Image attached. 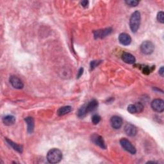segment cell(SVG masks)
I'll list each match as a JSON object with an SVG mask.
<instances>
[{
    "label": "cell",
    "instance_id": "1",
    "mask_svg": "<svg viewBox=\"0 0 164 164\" xmlns=\"http://www.w3.org/2000/svg\"><path fill=\"white\" fill-rule=\"evenodd\" d=\"M62 159V153L58 149L53 148L50 149L47 154V160L50 163H59Z\"/></svg>",
    "mask_w": 164,
    "mask_h": 164
},
{
    "label": "cell",
    "instance_id": "2",
    "mask_svg": "<svg viewBox=\"0 0 164 164\" xmlns=\"http://www.w3.org/2000/svg\"><path fill=\"white\" fill-rule=\"evenodd\" d=\"M141 15L138 11L133 12L130 19V27L133 33H136L141 25Z\"/></svg>",
    "mask_w": 164,
    "mask_h": 164
},
{
    "label": "cell",
    "instance_id": "3",
    "mask_svg": "<svg viewBox=\"0 0 164 164\" xmlns=\"http://www.w3.org/2000/svg\"><path fill=\"white\" fill-rule=\"evenodd\" d=\"M155 50V46L153 44V42L151 41H144L141 45V51L142 53L146 55H149V54L153 53Z\"/></svg>",
    "mask_w": 164,
    "mask_h": 164
},
{
    "label": "cell",
    "instance_id": "4",
    "mask_svg": "<svg viewBox=\"0 0 164 164\" xmlns=\"http://www.w3.org/2000/svg\"><path fill=\"white\" fill-rule=\"evenodd\" d=\"M120 144L126 151L129 152L132 155H135L137 153V150L133 146V144L130 142V141L126 138H122L120 140Z\"/></svg>",
    "mask_w": 164,
    "mask_h": 164
},
{
    "label": "cell",
    "instance_id": "5",
    "mask_svg": "<svg viewBox=\"0 0 164 164\" xmlns=\"http://www.w3.org/2000/svg\"><path fill=\"white\" fill-rule=\"evenodd\" d=\"M151 108L157 112H163L164 110V102L161 99H155L151 103Z\"/></svg>",
    "mask_w": 164,
    "mask_h": 164
},
{
    "label": "cell",
    "instance_id": "6",
    "mask_svg": "<svg viewBox=\"0 0 164 164\" xmlns=\"http://www.w3.org/2000/svg\"><path fill=\"white\" fill-rule=\"evenodd\" d=\"M91 141H92V142H94L96 145H98L99 148H101V149H105L106 148V144L105 142L104 139L103 138L98 135V134H93L91 137Z\"/></svg>",
    "mask_w": 164,
    "mask_h": 164
},
{
    "label": "cell",
    "instance_id": "7",
    "mask_svg": "<svg viewBox=\"0 0 164 164\" xmlns=\"http://www.w3.org/2000/svg\"><path fill=\"white\" fill-rule=\"evenodd\" d=\"M9 82L12 86L17 89H22L24 87V83L18 77L14 75L10 76L9 78Z\"/></svg>",
    "mask_w": 164,
    "mask_h": 164
},
{
    "label": "cell",
    "instance_id": "8",
    "mask_svg": "<svg viewBox=\"0 0 164 164\" xmlns=\"http://www.w3.org/2000/svg\"><path fill=\"white\" fill-rule=\"evenodd\" d=\"M112 32V29L111 28H105L103 30H96L94 32V37L95 39H103L108 35H110Z\"/></svg>",
    "mask_w": 164,
    "mask_h": 164
},
{
    "label": "cell",
    "instance_id": "9",
    "mask_svg": "<svg viewBox=\"0 0 164 164\" xmlns=\"http://www.w3.org/2000/svg\"><path fill=\"white\" fill-rule=\"evenodd\" d=\"M123 119L119 116H117V115H115V116L112 117L110 119L111 126L115 130L120 129L123 125Z\"/></svg>",
    "mask_w": 164,
    "mask_h": 164
},
{
    "label": "cell",
    "instance_id": "10",
    "mask_svg": "<svg viewBox=\"0 0 164 164\" xmlns=\"http://www.w3.org/2000/svg\"><path fill=\"white\" fill-rule=\"evenodd\" d=\"M124 131L127 135L130 137H134L137 133V127L130 123H127L124 126Z\"/></svg>",
    "mask_w": 164,
    "mask_h": 164
},
{
    "label": "cell",
    "instance_id": "11",
    "mask_svg": "<svg viewBox=\"0 0 164 164\" xmlns=\"http://www.w3.org/2000/svg\"><path fill=\"white\" fill-rule=\"evenodd\" d=\"M119 41L123 46H128L131 44V38L130 35L126 33H122L119 36Z\"/></svg>",
    "mask_w": 164,
    "mask_h": 164
},
{
    "label": "cell",
    "instance_id": "12",
    "mask_svg": "<svg viewBox=\"0 0 164 164\" xmlns=\"http://www.w3.org/2000/svg\"><path fill=\"white\" fill-rule=\"evenodd\" d=\"M122 60L123 62L128 64H133L136 62V59L135 57L131 53L124 52L122 54Z\"/></svg>",
    "mask_w": 164,
    "mask_h": 164
},
{
    "label": "cell",
    "instance_id": "13",
    "mask_svg": "<svg viewBox=\"0 0 164 164\" xmlns=\"http://www.w3.org/2000/svg\"><path fill=\"white\" fill-rule=\"evenodd\" d=\"M98 106V102L96 99H92L88 103V104L86 105L87 111V113L94 112L97 108Z\"/></svg>",
    "mask_w": 164,
    "mask_h": 164
},
{
    "label": "cell",
    "instance_id": "14",
    "mask_svg": "<svg viewBox=\"0 0 164 164\" xmlns=\"http://www.w3.org/2000/svg\"><path fill=\"white\" fill-rule=\"evenodd\" d=\"M25 122L27 124V130L29 133H32L34 130L35 123H34V119L32 117H28L25 119Z\"/></svg>",
    "mask_w": 164,
    "mask_h": 164
},
{
    "label": "cell",
    "instance_id": "15",
    "mask_svg": "<svg viewBox=\"0 0 164 164\" xmlns=\"http://www.w3.org/2000/svg\"><path fill=\"white\" fill-rule=\"evenodd\" d=\"M3 122L6 126H12L16 123V118L12 115H6L3 118Z\"/></svg>",
    "mask_w": 164,
    "mask_h": 164
},
{
    "label": "cell",
    "instance_id": "16",
    "mask_svg": "<svg viewBox=\"0 0 164 164\" xmlns=\"http://www.w3.org/2000/svg\"><path fill=\"white\" fill-rule=\"evenodd\" d=\"M72 107L71 106H64L62 107H60L58 111H57V114L58 116H63L66 114L69 113L72 111Z\"/></svg>",
    "mask_w": 164,
    "mask_h": 164
},
{
    "label": "cell",
    "instance_id": "17",
    "mask_svg": "<svg viewBox=\"0 0 164 164\" xmlns=\"http://www.w3.org/2000/svg\"><path fill=\"white\" fill-rule=\"evenodd\" d=\"M6 141H7V142L9 144V145H10V146L14 150L17 151L18 153H23V147L22 145H18L16 143H14V142H12V141H10V140L8 139V138H6Z\"/></svg>",
    "mask_w": 164,
    "mask_h": 164
},
{
    "label": "cell",
    "instance_id": "18",
    "mask_svg": "<svg viewBox=\"0 0 164 164\" xmlns=\"http://www.w3.org/2000/svg\"><path fill=\"white\" fill-rule=\"evenodd\" d=\"M87 113H88L87 111L86 105H84L80 109H79L78 112V117L80 118H83L84 117L86 116Z\"/></svg>",
    "mask_w": 164,
    "mask_h": 164
},
{
    "label": "cell",
    "instance_id": "19",
    "mask_svg": "<svg viewBox=\"0 0 164 164\" xmlns=\"http://www.w3.org/2000/svg\"><path fill=\"white\" fill-rule=\"evenodd\" d=\"M101 121V117L99 115L95 114L92 117V122L94 125L98 124Z\"/></svg>",
    "mask_w": 164,
    "mask_h": 164
},
{
    "label": "cell",
    "instance_id": "20",
    "mask_svg": "<svg viewBox=\"0 0 164 164\" xmlns=\"http://www.w3.org/2000/svg\"><path fill=\"white\" fill-rule=\"evenodd\" d=\"M125 3L127 5L130 6V7H136L139 3L138 1H137V0H127V1L125 2Z\"/></svg>",
    "mask_w": 164,
    "mask_h": 164
},
{
    "label": "cell",
    "instance_id": "21",
    "mask_svg": "<svg viewBox=\"0 0 164 164\" xmlns=\"http://www.w3.org/2000/svg\"><path fill=\"white\" fill-rule=\"evenodd\" d=\"M157 20L162 24L164 23V13L162 11H160V12H159V13H158Z\"/></svg>",
    "mask_w": 164,
    "mask_h": 164
},
{
    "label": "cell",
    "instance_id": "22",
    "mask_svg": "<svg viewBox=\"0 0 164 164\" xmlns=\"http://www.w3.org/2000/svg\"><path fill=\"white\" fill-rule=\"evenodd\" d=\"M135 105L137 109V113H141L144 110V105L141 103H137Z\"/></svg>",
    "mask_w": 164,
    "mask_h": 164
},
{
    "label": "cell",
    "instance_id": "23",
    "mask_svg": "<svg viewBox=\"0 0 164 164\" xmlns=\"http://www.w3.org/2000/svg\"><path fill=\"white\" fill-rule=\"evenodd\" d=\"M127 111L130 113H137V109L135 105H130L127 106Z\"/></svg>",
    "mask_w": 164,
    "mask_h": 164
},
{
    "label": "cell",
    "instance_id": "24",
    "mask_svg": "<svg viewBox=\"0 0 164 164\" xmlns=\"http://www.w3.org/2000/svg\"><path fill=\"white\" fill-rule=\"evenodd\" d=\"M101 61H97V60H94L90 62V69L91 70L94 69L96 67H98Z\"/></svg>",
    "mask_w": 164,
    "mask_h": 164
},
{
    "label": "cell",
    "instance_id": "25",
    "mask_svg": "<svg viewBox=\"0 0 164 164\" xmlns=\"http://www.w3.org/2000/svg\"><path fill=\"white\" fill-rule=\"evenodd\" d=\"M142 72L144 74L146 75H148L150 74V72L153 71L150 69V68H149L148 66H142Z\"/></svg>",
    "mask_w": 164,
    "mask_h": 164
},
{
    "label": "cell",
    "instance_id": "26",
    "mask_svg": "<svg viewBox=\"0 0 164 164\" xmlns=\"http://www.w3.org/2000/svg\"><path fill=\"white\" fill-rule=\"evenodd\" d=\"M89 3V1H86V0H85V1H82V2H81L82 6L83 7H84V8H87V7H88Z\"/></svg>",
    "mask_w": 164,
    "mask_h": 164
},
{
    "label": "cell",
    "instance_id": "27",
    "mask_svg": "<svg viewBox=\"0 0 164 164\" xmlns=\"http://www.w3.org/2000/svg\"><path fill=\"white\" fill-rule=\"evenodd\" d=\"M83 68H81L80 69H79V71H78V75H77V78H80V76L83 75Z\"/></svg>",
    "mask_w": 164,
    "mask_h": 164
},
{
    "label": "cell",
    "instance_id": "28",
    "mask_svg": "<svg viewBox=\"0 0 164 164\" xmlns=\"http://www.w3.org/2000/svg\"><path fill=\"white\" fill-rule=\"evenodd\" d=\"M159 75L162 77L163 76V75H164V69H163V67H162V68L159 69Z\"/></svg>",
    "mask_w": 164,
    "mask_h": 164
}]
</instances>
